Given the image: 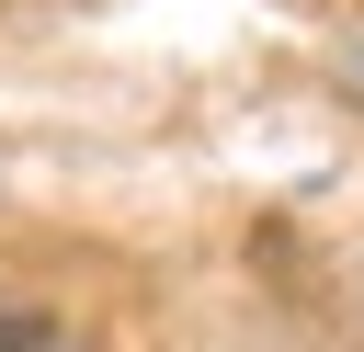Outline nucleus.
I'll list each match as a JSON object with an SVG mask.
<instances>
[{
  "label": "nucleus",
  "mask_w": 364,
  "mask_h": 352,
  "mask_svg": "<svg viewBox=\"0 0 364 352\" xmlns=\"http://www.w3.org/2000/svg\"><path fill=\"white\" fill-rule=\"evenodd\" d=\"M0 352H68V329L34 318V307H0Z\"/></svg>",
  "instance_id": "1"
}]
</instances>
